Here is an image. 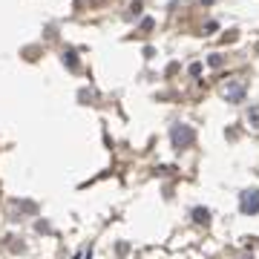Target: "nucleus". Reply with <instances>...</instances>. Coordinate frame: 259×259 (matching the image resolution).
I'll list each match as a JSON object with an SVG mask.
<instances>
[{
	"label": "nucleus",
	"mask_w": 259,
	"mask_h": 259,
	"mask_svg": "<svg viewBox=\"0 0 259 259\" xmlns=\"http://www.w3.org/2000/svg\"><path fill=\"white\" fill-rule=\"evenodd\" d=\"M193 219H196L199 225H207V222H210V210H207V207H196V210H193Z\"/></svg>",
	"instance_id": "4"
},
{
	"label": "nucleus",
	"mask_w": 259,
	"mask_h": 259,
	"mask_svg": "<svg viewBox=\"0 0 259 259\" xmlns=\"http://www.w3.org/2000/svg\"><path fill=\"white\" fill-rule=\"evenodd\" d=\"M248 124L253 130H259V104L256 107H250V112H248Z\"/></svg>",
	"instance_id": "5"
},
{
	"label": "nucleus",
	"mask_w": 259,
	"mask_h": 259,
	"mask_svg": "<svg viewBox=\"0 0 259 259\" xmlns=\"http://www.w3.org/2000/svg\"><path fill=\"white\" fill-rule=\"evenodd\" d=\"M64 64L69 66V69H78V58H75V52H64Z\"/></svg>",
	"instance_id": "6"
},
{
	"label": "nucleus",
	"mask_w": 259,
	"mask_h": 259,
	"mask_svg": "<svg viewBox=\"0 0 259 259\" xmlns=\"http://www.w3.org/2000/svg\"><path fill=\"white\" fill-rule=\"evenodd\" d=\"M222 64H225L222 55H210V66H222Z\"/></svg>",
	"instance_id": "7"
},
{
	"label": "nucleus",
	"mask_w": 259,
	"mask_h": 259,
	"mask_svg": "<svg viewBox=\"0 0 259 259\" xmlns=\"http://www.w3.org/2000/svg\"><path fill=\"white\" fill-rule=\"evenodd\" d=\"M245 93H248V90H245V81H231L222 90V98L225 101H231V104H242L245 101Z\"/></svg>",
	"instance_id": "3"
},
{
	"label": "nucleus",
	"mask_w": 259,
	"mask_h": 259,
	"mask_svg": "<svg viewBox=\"0 0 259 259\" xmlns=\"http://www.w3.org/2000/svg\"><path fill=\"white\" fill-rule=\"evenodd\" d=\"M239 207H242L245 216H256V213H259V190H242Z\"/></svg>",
	"instance_id": "2"
},
{
	"label": "nucleus",
	"mask_w": 259,
	"mask_h": 259,
	"mask_svg": "<svg viewBox=\"0 0 259 259\" xmlns=\"http://www.w3.org/2000/svg\"><path fill=\"white\" fill-rule=\"evenodd\" d=\"M170 141H173V147H176V150L193 147V141H196L193 127H190V124H176V127L170 130Z\"/></svg>",
	"instance_id": "1"
}]
</instances>
